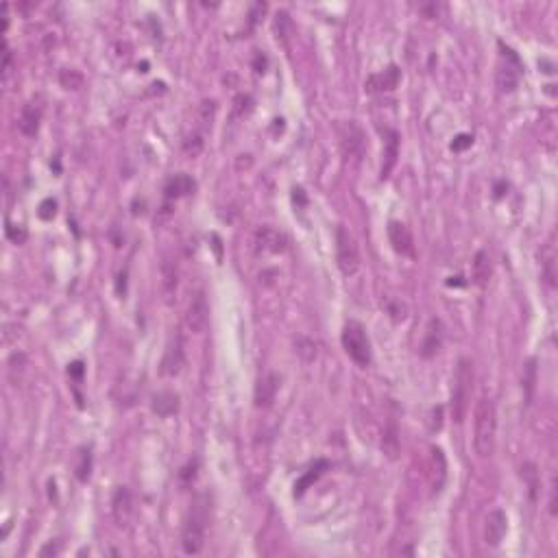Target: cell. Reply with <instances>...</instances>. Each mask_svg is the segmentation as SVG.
Returning a JSON list of instances; mask_svg holds the SVG:
<instances>
[{"instance_id":"obj_26","label":"cell","mask_w":558,"mask_h":558,"mask_svg":"<svg viewBox=\"0 0 558 558\" xmlns=\"http://www.w3.org/2000/svg\"><path fill=\"white\" fill-rule=\"evenodd\" d=\"M59 81H62V85L66 89H79L83 85V77L77 72V70H64L62 74H59Z\"/></svg>"},{"instance_id":"obj_1","label":"cell","mask_w":558,"mask_h":558,"mask_svg":"<svg viewBox=\"0 0 558 558\" xmlns=\"http://www.w3.org/2000/svg\"><path fill=\"white\" fill-rule=\"evenodd\" d=\"M209 521V497L197 495L190 504L188 517L184 523V532H181V548L186 554H199L205 546V532Z\"/></svg>"},{"instance_id":"obj_18","label":"cell","mask_w":558,"mask_h":558,"mask_svg":"<svg viewBox=\"0 0 558 558\" xmlns=\"http://www.w3.org/2000/svg\"><path fill=\"white\" fill-rule=\"evenodd\" d=\"M399 157V133L397 131H388V140H386V150H384V164H382V179L390 175V171L395 168Z\"/></svg>"},{"instance_id":"obj_2","label":"cell","mask_w":558,"mask_h":558,"mask_svg":"<svg viewBox=\"0 0 558 558\" xmlns=\"http://www.w3.org/2000/svg\"><path fill=\"white\" fill-rule=\"evenodd\" d=\"M495 434H497L495 403L489 397H482L476 406V419H473V447L480 458H489L493 454Z\"/></svg>"},{"instance_id":"obj_7","label":"cell","mask_w":558,"mask_h":558,"mask_svg":"<svg viewBox=\"0 0 558 558\" xmlns=\"http://www.w3.org/2000/svg\"><path fill=\"white\" fill-rule=\"evenodd\" d=\"M340 146L347 159H360L362 153H365V133L354 120L340 127Z\"/></svg>"},{"instance_id":"obj_4","label":"cell","mask_w":558,"mask_h":558,"mask_svg":"<svg viewBox=\"0 0 558 558\" xmlns=\"http://www.w3.org/2000/svg\"><path fill=\"white\" fill-rule=\"evenodd\" d=\"M342 347L358 367L367 369L371 365V342L367 329L358 321H347L342 327Z\"/></svg>"},{"instance_id":"obj_22","label":"cell","mask_w":558,"mask_h":558,"mask_svg":"<svg viewBox=\"0 0 558 558\" xmlns=\"http://www.w3.org/2000/svg\"><path fill=\"white\" fill-rule=\"evenodd\" d=\"M323 469H327V462H325V460H319V462H316V467H312V469H310V473H306V476L301 478V480L297 482V485H295V495H297V497L304 495L306 489L312 485V482L323 473Z\"/></svg>"},{"instance_id":"obj_5","label":"cell","mask_w":558,"mask_h":558,"mask_svg":"<svg viewBox=\"0 0 558 558\" xmlns=\"http://www.w3.org/2000/svg\"><path fill=\"white\" fill-rule=\"evenodd\" d=\"M336 260H338V268L345 277H351L358 273L360 268V251L354 236L347 232L345 227L336 229Z\"/></svg>"},{"instance_id":"obj_20","label":"cell","mask_w":558,"mask_h":558,"mask_svg":"<svg viewBox=\"0 0 558 558\" xmlns=\"http://www.w3.org/2000/svg\"><path fill=\"white\" fill-rule=\"evenodd\" d=\"M399 68L390 66L388 70H384L382 74H373L369 79V89H395L399 83Z\"/></svg>"},{"instance_id":"obj_13","label":"cell","mask_w":558,"mask_h":558,"mask_svg":"<svg viewBox=\"0 0 558 558\" xmlns=\"http://www.w3.org/2000/svg\"><path fill=\"white\" fill-rule=\"evenodd\" d=\"M388 238H390V245L393 249L401 255H415V245H412V236H410V229L406 227L403 223H397L393 220L388 225Z\"/></svg>"},{"instance_id":"obj_6","label":"cell","mask_w":558,"mask_h":558,"mask_svg":"<svg viewBox=\"0 0 558 558\" xmlns=\"http://www.w3.org/2000/svg\"><path fill=\"white\" fill-rule=\"evenodd\" d=\"M209 323V306H207V299H205V293L199 290L197 295L192 297L190 306H188V312H186V327L192 331V334H203L205 327Z\"/></svg>"},{"instance_id":"obj_15","label":"cell","mask_w":558,"mask_h":558,"mask_svg":"<svg viewBox=\"0 0 558 558\" xmlns=\"http://www.w3.org/2000/svg\"><path fill=\"white\" fill-rule=\"evenodd\" d=\"M177 277H179L177 264L173 260H164V264H162V295H164L166 304H173V301H175L177 281H179Z\"/></svg>"},{"instance_id":"obj_30","label":"cell","mask_w":558,"mask_h":558,"mask_svg":"<svg viewBox=\"0 0 558 558\" xmlns=\"http://www.w3.org/2000/svg\"><path fill=\"white\" fill-rule=\"evenodd\" d=\"M59 552H62V548H59V543H53V541H51L46 548H42V550H40V556H49V554L57 556Z\"/></svg>"},{"instance_id":"obj_24","label":"cell","mask_w":558,"mask_h":558,"mask_svg":"<svg viewBox=\"0 0 558 558\" xmlns=\"http://www.w3.org/2000/svg\"><path fill=\"white\" fill-rule=\"evenodd\" d=\"M521 476L528 482V491H530V500H537V491H539V476H537V467L532 462H525L521 467Z\"/></svg>"},{"instance_id":"obj_10","label":"cell","mask_w":558,"mask_h":558,"mask_svg":"<svg viewBox=\"0 0 558 558\" xmlns=\"http://www.w3.org/2000/svg\"><path fill=\"white\" fill-rule=\"evenodd\" d=\"M277 390H279L277 373L262 375V378L258 380V386H255V406H258V408H268V406L275 401Z\"/></svg>"},{"instance_id":"obj_23","label":"cell","mask_w":558,"mask_h":558,"mask_svg":"<svg viewBox=\"0 0 558 558\" xmlns=\"http://www.w3.org/2000/svg\"><path fill=\"white\" fill-rule=\"evenodd\" d=\"M497 85H500L502 92H512L517 87V70L510 68L508 64L500 68L497 72Z\"/></svg>"},{"instance_id":"obj_9","label":"cell","mask_w":558,"mask_h":558,"mask_svg":"<svg viewBox=\"0 0 558 558\" xmlns=\"http://www.w3.org/2000/svg\"><path fill=\"white\" fill-rule=\"evenodd\" d=\"M255 245H258V251L264 253H284L286 247H288V240L286 236L273 227H262L255 234Z\"/></svg>"},{"instance_id":"obj_11","label":"cell","mask_w":558,"mask_h":558,"mask_svg":"<svg viewBox=\"0 0 558 558\" xmlns=\"http://www.w3.org/2000/svg\"><path fill=\"white\" fill-rule=\"evenodd\" d=\"M506 530H508V519H506V512L504 510H493L489 512L487 517V528H485V537H487V543L493 548H497L502 543V539L506 537Z\"/></svg>"},{"instance_id":"obj_28","label":"cell","mask_w":558,"mask_h":558,"mask_svg":"<svg viewBox=\"0 0 558 558\" xmlns=\"http://www.w3.org/2000/svg\"><path fill=\"white\" fill-rule=\"evenodd\" d=\"M55 212H57V203L53 199H46L40 205V218H44V220H51L55 216Z\"/></svg>"},{"instance_id":"obj_29","label":"cell","mask_w":558,"mask_h":558,"mask_svg":"<svg viewBox=\"0 0 558 558\" xmlns=\"http://www.w3.org/2000/svg\"><path fill=\"white\" fill-rule=\"evenodd\" d=\"M471 144H473V135L462 133V135H458L454 142H451V150H464L467 146H471Z\"/></svg>"},{"instance_id":"obj_21","label":"cell","mask_w":558,"mask_h":558,"mask_svg":"<svg viewBox=\"0 0 558 558\" xmlns=\"http://www.w3.org/2000/svg\"><path fill=\"white\" fill-rule=\"evenodd\" d=\"M491 279V258L487 251H478L473 258V281L478 286H487Z\"/></svg>"},{"instance_id":"obj_14","label":"cell","mask_w":558,"mask_h":558,"mask_svg":"<svg viewBox=\"0 0 558 558\" xmlns=\"http://www.w3.org/2000/svg\"><path fill=\"white\" fill-rule=\"evenodd\" d=\"M40 123H42V105H37L35 101L26 103L18 118V129L24 135H28V138H33L40 129Z\"/></svg>"},{"instance_id":"obj_31","label":"cell","mask_w":558,"mask_h":558,"mask_svg":"<svg viewBox=\"0 0 558 558\" xmlns=\"http://www.w3.org/2000/svg\"><path fill=\"white\" fill-rule=\"evenodd\" d=\"M3 70H5V74H9V70H11V51L5 46V64H3Z\"/></svg>"},{"instance_id":"obj_17","label":"cell","mask_w":558,"mask_h":558,"mask_svg":"<svg viewBox=\"0 0 558 558\" xmlns=\"http://www.w3.org/2000/svg\"><path fill=\"white\" fill-rule=\"evenodd\" d=\"M194 188H197V184H194V179H190L188 175H175L168 179V184H166L164 188V194H166V199H179V197H186V194L194 192Z\"/></svg>"},{"instance_id":"obj_19","label":"cell","mask_w":558,"mask_h":558,"mask_svg":"<svg viewBox=\"0 0 558 558\" xmlns=\"http://www.w3.org/2000/svg\"><path fill=\"white\" fill-rule=\"evenodd\" d=\"M150 406H153V412H157L159 417H171L179 408V397L175 393L164 390V393L153 395V403H150Z\"/></svg>"},{"instance_id":"obj_12","label":"cell","mask_w":558,"mask_h":558,"mask_svg":"<svg viewBox=\"0 0 558 558\" xmlns=\"http://www.w3.org/2000/svg\"><path fill=\"white\" fill-rule=\"evenodd\" d=\"M184 345H181V338L177 336L171 345L168 349L164 354V360H162V375H168V378H175L179 375L181 367H184Z\"/></svg>"},{"instance_id":"obj_8","label":"cell","mask_w":558,"mask_h":558,"mask_svg":"<svg viewBox=\"0 0 558 558\" xmlns=\"http://www.w3.org/2000/svg\"><path fill=\"white\" fill-rule=\"evenodd\" d=\"M112 512H114V519L120 528L129 525V519L133 515V497H131V491L127 487L116 489L114 500H112Z\"/></svg>"},{"instance_id":"obj_27","label":"cell","mask_w":558,"mask_h":558,"mask_svg":"<svg viewBox=\"0 0 558 558\" xmlns=\"http://www.w3.org/2000/svg\"><path fill=\"white\" fill-rule=\"evenodd\" d=\"M397 428H395V424H390V428H388V432H386V436H384V449H386V454L390 456V458H395L397 456Z\"/></svg>"},{"instance_id":"obj_25","label":"cell","mask_w":558,"mask_h":558,"mask_svg":"<svg viewBox=\"0 0 558 558\" xmlns=\"http://www.w3.org/2000/svg\"><path fill=\"white\" fill-rule=\"evenodd\" d=\"M89 471H92V456H89V449H81L79 451V464H77V478L81 482H87Z\"/></svg>"},{"instance_id":"obj_3","label":"cell","mask_w":558,"mask_h":558,"mask_svg":"<svg viewBox=\"0 0 558 558\" xmlns=\"http://www.w3.org/2000/svg\"><path fill=\"white\" fill-rule=\"evenodd\" d=\"M471 388H473V365H471V360L460 358L458 369H456L454 390H451V417H454L456 424H462L467 408H469Z\"/></svg>"},{"instance_id":"obj_16","label":"cell","mask_w":558,"mask_h":558,"mask_svg":"<svg viewBox=\"0 0 558 558\" xmlns=\"http://www.w3.org/2000/svg\"><path fill=\"white\" fill-rule=\"evenodd\" d=\"M441 342H443V325H441L439 319H432L430 325H428V331H426L424 345H421V356L432 358L436 351L441 349Z\"/></svg>"}]
</instances>
